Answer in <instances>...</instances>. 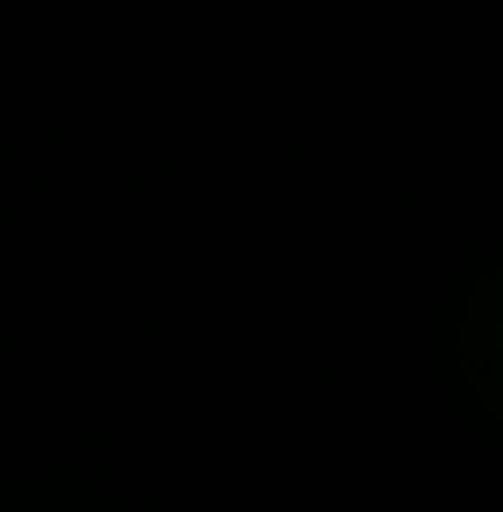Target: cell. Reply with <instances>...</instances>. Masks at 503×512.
<instances>
[]
</instances>
